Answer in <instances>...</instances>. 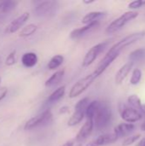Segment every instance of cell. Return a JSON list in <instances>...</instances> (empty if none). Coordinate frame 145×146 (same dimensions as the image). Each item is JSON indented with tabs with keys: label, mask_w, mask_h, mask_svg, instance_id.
<instances>
[{
	"label": "cell",
	"mask_w": 145,
	"mask_h": 146,
	"mask_svg": "<svg viewBox=\"0 0 145 146\" xmlns=\"http://www.w3.org/2000/svg\"><path fill=\"white\" fill-rule=\"evenodd\" d=\"M145 58V48H139L132 51L129 55V62H134L142 61Z\"/></svg>",
	"instance_id": "obj_23"
},
{
	"label": "cell",
	"mask_w": 145,
	"mask_h": 146,
	"mask_svg": "<svg viewBox=\"0 0 145 146\" xmlns=\"http://www.w3.org/2000/svg\"><path fill=\"white\" fill-rule=\"evenodd\" d=\"M94 2H95V0H83V3L85 4H90V3H92Z\"/></svg>",
	"instance_id": "obj_35"
},
{
	"label": "cell",
	"mask_w": 145,
	"mask_h": 146,
	"mask_svg": "<svg viewBox=\"0 0 145 146\" xmlns=\"http://www.w3.org/2000/svg\"><path fill=\"white\" fill-rule=\"evenodd\" d=\"M52 120H53L52 112L50 110H46L44 112L40 113L39 115L28 120L24 126V129L31 130L36 127H44V126L50 124L52 121Z\"/></svg>",
	"instance_id": "obj_5"
},
{
	"label": "cell",
	"mask_w": 145,
	"mask_h": 146,
	"mask_svg": "<svg viewBox=\"0 0 145 146\" xmlns=\"http://www.w3.org/2000/svg\"><path fill=\"white\" fill-rule=\"evenodd\" d=\"M138 16V13L137 11L131 10V11L125 12L124 14H122L121 16H119L115 21H113L108 26V27L106 29V33L110 34V33H114L119 31L124 26H126L128 22H130L131 21L136 19Z\"/></svg>",
	"instance_id": "obj_4"
},
{
	"label": "cell",
	"mask_w": 145,
	"mask_h": 146,
	"mask_svg": "<svg viewBox=\"0 0 145 146\" xmlns=\"http://www.w3.org/2000/svg\"><path fill=\"white\" fill-rule=\"evenodd\" d=\"M68 111H69V108L67 107V106H64V107H62V108L60 109L59 113H60V114H64V113H68Z\"/></svg>",
	"instance_id": "obj_32"
},
{
	"label": "cell",
	"mask_w": 145,
	"mask_h": 146,
	"mask_svg": "<svg viewBox=\"0 0 145 146\" xmlns=\"http://www.w3.org/2000/svg\"><path fill=\"white\" fill-rule=\"evenodd\" d=\"M73 146H82V144H81V143H78V144L74 145Z\"/></svg>",
	"instance_id": "obj_38"
},
{
	"label": "cell",
	"mask_w": 145,
	"mask_h": 146,
	"mask_svg": "<svg viewBox=\"0 0 145 146\" xmlns=\"http://www.w3.org/2000/svg\"><path fill=\"white\" fill-rule=\"evenodd\" d=\"M0 62H1V58H0Z\"/></svg>",
	"instance_id": "obj_40"
},
{
	"label": "cell",
	"mask_w": 145,
	"mask_h": 146,
	"mask_svg": "<svg viewBox=\"0 0 145 146\" xmlns=\"http://www.w3.org/2000/svg\"><path fill=\"white\" fill-rule=\"evenodd\" d=\"M121 117L123 121H125L126 123H135L137 121H139L143 118V115L141 112L131 108V107H124L121 110Z\"/></svg>",
	"instance_id": "obj_8"
},
{
	"label": "cell",
	"mask_w": 145,
	"mask_h": 146,
	"mask_svg": "<svg viewBox=\"0 0 145 146\" xmlns=\"http://www.w3.org/2000/svg\"><path fill=\"white\" fill-rule=\"evenodd\" d=\"M112 121V110L110 106L104 102H100L98 109L93 118L94 127L98 131H103L109 127Z\"/></svg>",
	"instance_id": "obj_1"
},
{
	"label": "cell",
	"mask_w": 145,
	"mask_h": 146,
	"mask_svg": "<svg viewBox=\"0 0 145 146\" xmlns=\"http://www.w3.org/2000/svg\"><path fill=\"white\" fill-rule=\"evenodd\" d=\"M104 15H105V12H102V11H92V12H90L87 15H85L83 17L81 22L83 24L88 25V24H91V23H93V22L99 21V20L102 17H103Z\"/></svg>",
	"instance_id": "obj_19"
},
{
	"label": "cell",
	"mask_w": 145,
	"mask_h": 146,
	"mask_svg": "<svg viewBox=\"0 0 145 146\" xmlns=\"http://www.w3.org/2000/svg\"><path fill=\"white\" fill-rule=\"evenodd\" d=\"M118 56H119L118 54H111V53L107 52L106 55L103 57V59L100 61V62L97 66L96 69L94 70L93 74H95V76L97 78L99 77Z\"/></svg>",
	"instance_id": "obj_10"
},
{
	"label": "cell",
	"mask_w": 145,
	"mask_h": 146,
	"mask_svg": "<svg viewBox=\"0 0 145 146\" xmlns=\"http://www.w3.org/2000/svg\"><path fill=\"white\" fill-rule=\"evenodd\" d=\"M18 3L14 0H5L0 2V21H3L7 16L15 9Z\"/></svg>",
	"instance_id": "obj_13"
},
{
	"label": "cell",
	"mask_w": 145,
	"mask_h": 146,
	"mask_svg": "<svg viewBox=\"0 0 145 146\" xmlns=\"http://www.w3.org/2000/svg\"><path fill=\"white\" fill-rule=\"evenodd\" d=\"M59 4L56 1L46 0L38 2L33 9V12L37 16L39 17H50L56 15Z\"/></svg>",
	"instance_id": "obj_3"
},
{
	"label": "cell",
	"mask_w": 145,
	"mask_h": 146,
	"mask_svg": "<svg viewBox=\"0 0 145 146\" xmlns=\"http://www.w3.org/2000/svg\"><path fill=\"white\" fill-rule=\"evenodd\" d=\"M74 145V140H69L67 141L65 144H63L62 146H73Z\"/></svg>",
	"instance_id": "obj_33"
},
{
	"label": "cell",
	"mask_w": 145,
	"mask_h": 146,
	"mask_svg": "<svg viewBox=\"0 0 145 146\" xmlns=\"http://www.w3.org/2000/svg\"><path fill=\"white\" fill-rule=\"evenodd\" d=\"M142 80V71L139 68H135L132 74L130 79V84L132 86H137Z\"/></svg>",
	"instance_id": "obj_27"
},
{
	"label": "cell",
	"mask_w": 145,
	"mask_h": 146,
	"mask_svg": "<svg viewBox=\"0 0 145 146\" xmlns=\"http://www.w3.org/2000/svg\"><path fill=\"white\" fill-rule=\"evenodd\" d=\"M145 37V31H141V32H137V33H131L127 36H126L125 38H121L120 41H118L117 43H115L109 50V53H112V54H118L120 55V53L126 49V47L133 44L134 43H136L138 40L143 39Z\"/></svg>",
	"instance_id": "obj_2"
},
{
	"label": "cell",
	"mask_w": 145,
	"mask_h": 146,
	"mask_svg": "<svg viewBox=\"0 0 145 146\" xmlns=\"http://www.w3.org/2000/svg\"><path fill=\"white\" fill-rule=\"evenodd\" d=\"M127 103L130 105L129 107H131V108L140 112L141 108H142V102H141V99L138 98V95L133 94V95L129 96L127 98Z\"/></svg>",
	"instance_id": "obj_25"
},
{
	"label": "cell",
	"mask_w": 145,
	"mask_h": 146,
	"mask_svg": "<svg viewBox=\"0 0 145 146\" xmlns=\"http://www.w3.org/2000/svg\"><path fill=\"white\" fill-rule=\"evenodd\" d=\"M0 82H1V77H0Z\"/></svg>",
	"instance_id": "obj_39"
},
{
	"label": "cell",
	"mask_w": 145,
	"mask_h": 146,
	"mask_svg": "<svg viewBox=\"0 0 145 146\" xmlns=\"http://www.w3.org/2000/svg\"><path fill=\"white\" fill-rule=\"evenodd\" d=\"M145 145V137L144 138H143L137 145H136V146H143V145Z\"/></svg>",
	"instance_id": "obj_34"
},
{
	"label": "cell",
	"mask_w": 145,
	"mask_h": 146,
	"mask_svg": "<svg viewBox=\"0 0 145 146\" xmlns=\"http://www.w3.org/2000/svg\"><path fill=\"white\" fill-rule=\"evenodd\" d=\"M143 146H145V145H143Z\"/></svg>",
	"instance_id": "obj_41"
},
{
	"label": "cell",
	"mask_w": 145,
	"mask_h": 146,
	"mask_svg": "<svg viewBox=\"0 0 145 146\" xmlns=\"http://www.w3.org/2000/svg\"><path fill=\"white\" fill-rule=\"evenodd\" d=\"M107 44H108L107 42H102L92 46L85 54L82 62V66L84 68H86V67H89L91 64H92L95 62V60L97 58L99 54L105 49Z\"/></svg>",
	"instance_id": "obj_7"
},
{
	"label": "cell",
	"mask_w": 145,
	"mask_h": 146,
	"mask_svg": "<svg viewBox=\"0 0 145 146\" xmlns=\"http://www.w3.org/2000/svg\"><path fill=\"white\" fill-rule=\"evenodd\" d=\"M117 139H118V138L116 137V135L114 133H107V134L101 135V136L97 137V139L90 141L88 144H86L85 146L107 145H110L112 143H115Z\"/></svg>",
	"instance_id": "obj_11"
},
{
	"label": "cell",
	"mask_w": 145,
	"mask_h": 146,
	"mask_svg": "<svg viewBox=\"0 0 145 146\" xmlns=\"http://www.w3.org/2000/svg\"><path fill=\"white\" fill-rule=\"evenodd\" d=\"M141 139V134L140 133H137L134 135H132L130 137H127L123 142H122V146H130L133 144H135L136 142H138L139 139Z\"/></svg>",
	"instance_id": "obj_28"
},
{
	"label": "cell",
	"mask_w": 145,
	"mask_h": 146,
	"mask_svg": "<svg viewBox=\"0 0 145 146\" xmlns=\"http://www.w3.org/2000/svg\"><path fill=\"white\" fill-rule=\"evenodd\" d=\"M144 115H145V104H142V108H141V110H140ZM141 113V114H142Z\"/></svg>",
	"instance_id": "obj_36"
},
{
	"label": "cell",
	"mask_w": 145,
	"mask_h": 146,
	"mask_svg": "<svg viewBox=\"0 0 145 146\" xmlns=\"http://www.w3.org/2000/svg\"><path fill=\"white\" fill-rule=\"evenodd\" d=\"M99 104H100V102L97 100H94V101H91L89 103V104L87 105V107L85 109V115L86 116L87 119L93 120L95 114L98 109Z\"/></svg>",
	"instance_id": "obj_22"
},
{
	"label": "cell",
	"mask_w": 145,
	"mask_h": 146,
	"mask_svg": "<svg viewBox=\"0 0 145 146\" xmlns=\"http://www.w3.org/2000/svg\"><path fill=\"white\" fill-rule=\"evenodd\" d=\"M85 110L83 109H74V112L70 117V119L68 121V125L69 127H74L78 124H79L83 119L85 118Z\"/></svg>",
	"instance_id": "obj_18"
},
{
	"label": "cell",
	"mask_w": 145,
	"mask_h": 146,
	"mask_svg": "<svg viewBox=\"0 0 145 146\" xmlns=\"http://www.w3.org/2000/svg\"><path fill=\"white\" fill-rule=\"evenodd\" d=\"M65 91H66V86H62L60 87H58L57 89H56L47 98V103L49 104H53L58 100H60L65 94Z\"/></svg>",
	"instance_id": "obj_21"
},
{
	"label": "cell",
	"mask_w": 145,
	"mask_h": 146,
	"mask_svg": "<svg viewBox=\"0 0 145 146\" xmlns=\"http://www.w3.org/2000/svg\"><path fill=\"white\" fill-rule=\"evenodd\" d=\"M37 28H38V27L35 24H32V23L28 24L21 29V31L19 33V36L21 38H26V37L31 36L37 31Z\"/></svg>",
	"instance_id": "obj_26"
},
{
	"label": "cell",
	"mask_w": 145,
	"mask_h": 146,
	"mask_svg": "<svg viewBox=\"0 0 145 146\" xmlns=\"http://www.w3.org/2000/svg\"><path fill=\"white\" fill-rule=\"evenodd\" d=\"M141 130L145 132V121L142 123V125H141Z\"/></svg>",
	"instance_id": "obj_37"
},
{
	"label": "cell",
	"mask_w": 145,
	"mask_h": 146,
	"mask_svg": "<svg viewBox=\"0 0 145 146\" xmlns=\"http://www.w3.org/2000/svg\"><path fill=\"white\" fill-rule=\"evenodd\" d=\"M134 129H135V126L133 124H131V123H121V124L117 125L115 127L114 133L116 135V137L118 139H120V138H123V137H126V136L129 135L131 133L133 132Z\"/></svg>",
	"instance_id": "obj_16"
},
{
	"label": "cell",
	"mask_w": 145,
	"mask_h": 146,
	"mask_svg": "<svg viewBox=\"0 0 145 146\" xmlns=\"http://www.w3.org/2000/svg\"><path fill=\"white\" fill-rule=\"evenodd\" d=\"M145 5V0H135L128 4V8L131 9H137Z\"/></svg>",
	"instance_id": "obj_30"
},
{
	"label": "cell",
	"mask_w": 145,
	"mask_h": 146,
	"mask_svg": "<svg viewBox=\"0 0 145 146\" xmlns=\"http://www.w3.org/2000/svg\"><path fill=\"white\" fill-rule=\"evenodd\" d=\"M29 17H30V14L28 12H24L20 16H18L15 19H14L6 27L4 32L6 33H9V34H11V33H14L17 32L26 22V21L29 19Z\"/></svg>",
	"instance_id": "obj_9"
},
{
	"label": "cell",
	"mask_w": 145,
	"mask_h": 146,
	"mask_svg": "<svg viewBox=\"0 0 145 146\" xmlns=\"http://www.w3.org/2000/svg\"><path fill=\"white\" fill-rule=\"evenodd\" d=\"M63 61L64 57L62 55H56L50 60V62L47 64V68L50 70H55L62 64Z\"/></svg>",
	"instance_id": "obj_24"
},
{
	"label": "cell",
	"mask_w": 145,
	"mask_h": 146,
	"mask_svg": "<svg viewBox=\"0 0 145 146\" xmlns=\"http://www.w3.org/2000/svg\"><path fill=\"white\" fill-rule=\"evenodd\" d=\"M7 92H8L7 87H5V86L0 87V101L5 98V96L7 95Z\"/></svg>",
	"instance_id": "obj_31"
},
{
	"label": "cell",
	"mask_w": 145,
	"mask_h": 146,
	"mask_svg": "<svg viewBox=\"0 0 145 146\" xmlns=\"http://www.w3.org/2000/svg\"><path fill=\"white\" fill-rule=\"evenodd\" d=\"M99 24V21L97 22H93L88 25H85L82 27H79L76 29H73L71 33H70V38L73 39H78L82 38L83 36H85V34H87L88 33L91 32L93 29H95Z\"/></svg>",
	"instance_id": "obj_14"
},
{
	"label": "cell",
	"mask_w": 145,
	"mask_h": 146,
	"mask_svg": "<svg viewBox=\"0 0 145 146\" xmlns=\"http://www.w3.org/2000/svg\"><path fill=\"white\" fill-rule=\"evenodd\" d=\"M65 74V70L64 69H61L56 71V73H54L46 81H45V86L46 87H52L56 86L57 84H59L61 82V80H62L63 76Z\"/></svg>",
	"instance_id": "obj_20"
},
{
	"label": "cell",
	"mask_w": 145,
	"mask_h": 146,
	"mask_svg": "<svg viewBox=\"0 0 145 146\" xmlns=\"http://www.w3.org/2000/svg\"><path fill=\"white\" fill-rule=\"evenodd\" d=\"M94 127V123H93V120L91 119H86V121L85 122V124L81 127L80 130L79 131V133L76 135L75 140L79 143H80L81 141L86 139L92 133Z\"/></svg>",
	"instance_id": "obj_12"
},
{
	"label": "cell",
	"mask_w": 145,
	"mask_h": 146,
	"mask_svg": "<svg viewBox=\"0 0 145 146\" xmlns=\"http://www.w3.org/2000/svg\"><path fill=\"white\" fill-rule=\"evenodd\" d=\"M16 62V57H15V50L11 51L8 56L5 59V65L7 66H13Z\"/></svg>",
	"instance_id": "obj_29"
},
{
	"label": "cell",
	"mask_w": 145,
	"mask_h": 146,
	"mask_svg": "<svg viewBox=\"0 0 145 146\" xmlns=\"http://www.w3.org/2000/svg\"><path fill=\"white\" fill-rule=\"evenodd\" d=\"M38 56L34 52H26L21 57V63L26 68H32L38 63Z\"/></svg>",
	"instance_id": "obj_17"
},
{
	"label": "cell",
	"mask_w": 145,
	"mask_h": 146,
	"mask_svg": "<svg viewBox=\"0 0 145 146\" xmlns=\"http://www.w3.org/2000/svg\"><path fill=\"white\" fill-rule=\"evenodd\" d=\"M97 79V77L95 76V74L93 73L81 78L80 80H79L71 88L70 92H69V98H76L79 95H81L92 83L93 81Z\"/></svg>",
	"instance_id": "obj_6"
},
{
	"label": "cell",
	"mask_w": 145,
	"mask_h": 146,
	"mask_svg": "<svg viewBox=\"0 0 145 146\" xmlns=\"http://www.w3.org/2000/svg\"><path fill=\"white\" fill-rule=\"evenodd\" d=\"M133 63L131 62H128L126 63H125L116 73L115 77V81L117 85H121L122 84V82L126 80V78L127 77V75L129 74V73L131 72L132 67H133Z\"/></svg>",
	"instance_id": "obj_15"
}]
</instances>
